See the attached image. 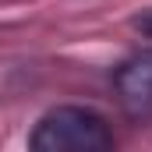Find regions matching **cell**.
Segmentation results:
<instances>
[{
  "label": "cell",
  "mask_w": 152,
  "mask_h": 152,
  "mask_svg": "<svg viewBox=\"0 0 152 152\" xmlns=\"http://www.w3.org/2000/svg\"><path fill=\"white\" fill-rule=\"evenodd\" d=\"M113 88L120 99V110L131 120L138 124L152 120V46L131 53L113 71Z\"/></svg>",
  "instance_id": "obj_2"
},
{
  "label": "cell",
  "mask_w": 152,
  "mask_h": 152,
  "mask_svg": "<svg viewBox=\"0 0 152 152\" xmlns=\"http://www.w3.org/2000/svg\"><path fill=\"white\" fill-rule=\"evenodd\" d=\"M28 145L36 152H106L113 149V131L92 106H53L39 117Z\"/></svg>",
  "instance_id": "obj_1"
}]
</instances>
